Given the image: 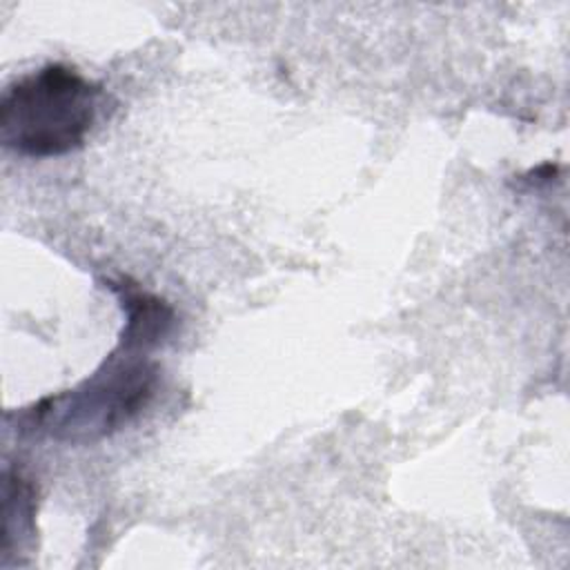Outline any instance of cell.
<instances>
[{"label": "cell", "instance_id": "7a4b0ae2", "mask_svg": "<svg viewBox=\"0 0 570 570\" xmlns=\"http://www.w3.org/2000/svg\"><path fill=\"white\" fill-rule=\"evenodd\" d=\"M158 370L145 358L111 361L82 387L38 403L29 419L65 441H94L129 423L154 396Z\"/></svg>", "mask_w": 570, "mask_h": 570}, {"label": "cell", "instance_id": "3957f363", "mask_svg": "<svg viewBox=\"0 0 570 570\" xmlns=\"http://www.w3.org/2000/svg\"><path fill=\"white\" fill-rule=\"evenodd\" d=\"M122 307L127 309V325L122 332V347L134 352L136 347H151L169 332L174 314L156 296L145 292H131L125 296Z\"/></svg>", "mask_w": 570, "mask_h": 570}, {"label": "cell", "instance_id": "6da1fadb", "mask_svg": "<svg viewBox=\"0 0 570 570\" xmlns=\"http://www.w3.org/2000/svg\"><path fill=\"white\" fill-rule=\"evenodd\" d=\"M100 87L67 65L11 82L0 100L2 145L36 158L78 149L98 114Z\"/></svg>", "mask_w": 570, "mask_h": 570}]
</instances>
